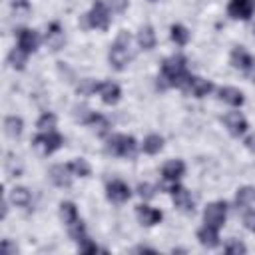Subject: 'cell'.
<instances>
[{
	"label": "cell",
	"instance_id": "obj_27",
	"mask_svg": "<svg viewBox=\"0 0 255 255\" xmlns=\"http://www.w3.org/2000/svg\"><path fill=\"white\" fill-rule=\"evenodd\" d=\"M60 215H62V219H64V223H66V225H70V223H74L76 219H80L76 205H74V203H70V201H64V203L60 205Z\"/></svg>",
	"mask_w": 255,
	"mask_h": 255
},
{
	"label": "cell",
	"instance_id": "obj_34",
	"mask_svg": "<svg viewBox=\"0 0 255 255\" xmlns=\"http://www.w3.org/2000/svg\"><path fill=\"white\" fill-rule=\"evenodd\" d=\"M243 223H245V227H247L249 231L255 233V209L245 211V215H243Z\"/></svg>",
	"mask_w": 255,
	"mask_h": 255
},
{
	"label": "cell",
	"instance_id": "obj_6",
	"mask_svg": "<svg viewBox=\"0 0 255 255\" xmlns=\"http://www.w3.org/2000/svg\"><path fill=\"white\" fill-rule=\"evenodd\" d=\"M225 217H227V203L225 201H213L203 211V221L211 227H217V229L225 223Z\"/></svg>",
	"mask_w": 255,
	"mask_h": 255
},
{
	"label": "cell",
	"instance_id": "obj_20",
	"mask_svg": "<svg viewBox=\"0 0 255 255\" xmlns=\"http://www.w3.org/2000/svg\"><path fill=\"white\" fill-rule=\"evenodd\" d=\"M72 171L68 169V165H54L50 169V179L58 185V187H68L72 183Z\"/></svg>",
	"mask_w": 255,
	"mask_h": 255
},
{
	"label": "cell",
	"instance_id": "obj_10",
	"mask_svg": "<svg viewBox=\"0 0 255 255\" xmlns=\"http://www.w3.org/2000/svg\"><path fill=\"white\" fill-rule=\"evenodd\" d=\"M38 44H40V38H38V34H36L34 30L22 28V30L18 32V48H20L22 52L32 54V52L38 50Z\"/></svg>",
	"mask_w": 255,
	"mask_h": 255
},
{
	"label": "cell",
	"instance_id": "obj_39",
	"mask_svg": "<svg viewBox=\"0 0 255 255\" xmlns=\"http://www.w3.org/2000/svg\"><path fill=\"white\" fill-rule=\"evenodd\" d=\"M149 2H155V0H149Z\"/></svg>",
	"mask_w": 255,
	"mask_h": 255
},
{
	"label": "cell",
	"instance_id": "obj_35",
	"mask_svg": "<svg viewBox=\"0 0 255 255\" xmlns=\"http://www.w3.org/2000/svg\"><path fill=\"white\" fill-rule=\"evenodd\" d=\"M78 247H80V251H84V253H94V251H98V245H96V243H92L88 237H86L84 241H80V243H78Z\"/></svg>",
	"mask_w": 255,
	"mask_h": 255
},
{
	"label": "cell",
	"instance_id": "obj_11",
	"mask_svg": "<svg viewBox=\"0 0 255 255\" xmlns=\"http://www.w3.org/2000/svg\"><path fill=\"white\" fill-rule=\"evenodd\" d=\"M96 92L100 94L102 102H104V104H108V106L118 104V100H120V96H122L120 86H118V84H114V82H102V84H98Z\"/></svg>",
	"mask_w": 255,
	"mask_h": 255
},
{
	"label": "cell",
	"instance_id": "obj_25",
	"mask_svg": "<svg viewBox=\"0 0 255 255\" xmlns=\"http://www.w3.org/2000/svg\"><path fill=\"white\" fill-rule=\"evenodd\" d=\"M253 201H255V187H251V185H245V187L237 189V195H235V203H237L239 207H247V205H251Z\"/></svg>",
	"mask_w": 255,
	"mask_h": 255
},
{
	"label": "cell",
	"instance_id": "obj_9",
	"mask_svg": "<svg viewBox=\"0 0 255 255\" xmlns=\"http://www.w3.org/2000/svg\"><path fill=\"white\" fill-rule=\"evenodd\" d=\"M106 195L114 203H124V201H128L131 197V191H129L128 183H124L120 179H114V181H110L106 185Z\"/></svg>",
	"mask_w": 255,
	"mask_h": 255
},
{
	"label": "cell",
	"instance_id": "obj_5",
	"mask_svg": "<svg viewBox=\"0 0 255 255\" xmlns=\"http://www.w3.org/2000/svg\"><path fill=\"white\" fill-rule=\"evenodd\" d=\"M88 18V26L92 28H98V30H106L110 26V10L108 6L102 2V0H96L90 14L86 16Z\"/></svg>",
	"mask_w": 255,
	"mask_h": 255
},
{
	"label": "cell",
	"instance_id": "obj_19",
	"mask_svg": "<svg viewBox=\"0 0 255 255\" xmlns=\"http://www.w3.org/2000/svg\"><path fill=\"white\" fill-rule=\"evenodd\" d=\"M84 122H86L88 126H92L94 131H96L98 135H106L108 129H110V122H108V118H104L102 114H96V112H90L88 118H84Z\"/></svg>",
	"mask_w": 255,
	"mask_h": 255
},
{
	"label": "cell",
	"instance_id": "obj_12",
	"mask_svg": "<svg viewBox=\"0 0 255 255\" xmlns=\"http://www.w3.org/2000/svg\"><path fill=\"white\" fill-rule=\"evenodd\" d=\"M223 122H225L227 129H229V133H231V135H235V137L243 135V133H245V129H247V120H245L239 112H229V114L223 118Z\"/></svg>",
	"mask_w": 255,
	"mask_h": 255
},
{
	"label": "cell",
	"instance_id": "obj_26",
	"mask_svg": "<svg viewBox=\"0 0 255 255\" xmlns=\"http://www.w3.org/2000/svg\"><path fill=\"white\" fill-rule=\"evenodd\" d=\"M4 129L10 137H18L22 133V120L18 116H8L4 120Z\"/></svg>",
	"mask_w": 255,
	"mask_h": 255
},
{
	"label": "cell",
	"instance_id": "obj_8",
	"mask_svg": "<svg viewBox=\"0 0 255 255\" xmlns=\"http://www.w3.org/2000/svg\"><path fill=\"white\" fill-rule=\"evenodd\" d=\"M169 193H171V197H173V205L179 209V211H183V213H191L193 211V197H191V193L185 189V187H181V185H171L169 187Z\"/></svg>",
	"mask_w": 255,
	"mask_h": 255
},
{
	"label": "cell",
	"instance_id": "obj_1",
	"mask_svg": "<svg viewBox=\"0 0 255 255\" xmlns=\"http://www.w3.org/2000/svg\"><path fill=\"white\" fill-rule=\"evenodd\" d=\"M187 72V60L181 54H173L163 60L161 64V74H159V86L161 88H185L189 80Z\"/></svg>",
	"mask_w": 255,
	"mask_h": 255
},
{
	"label": "cell",
	"instance_id": "obj_18",
	"mask_svg": "<svg viewBox=\"0 0 255 255\" xmlns=\"http://www.w3.org/2000/svg\"><path fill=\"white\" fill-rule=\"evenodd\" d=\"M219 100H223L225 104H229V106H233V108H239V106H243V102H245L243 92L237 90V88H231V86H225V88L219 90Z\"/></svg>",
	"mask_w": 255,
	"mask_h": 255
},
{
	"label": "cell",
	"instance_id": "obj_21",
	"mask_svg": "<svg viewBox=\"0 0 255 255\" xmlns=\"http://www.w3.org/2000/svg\"><path fill=\"white\" fill-rule=\"evenodd\" d=\"M64 32H62V28L56 24V22H52L50 26H48V32H46V42H48V46L52 48V50H60L62 46H64Z\"/></svg>",
	"mask_w": 255,
	"mask_h": 255
},
{
	"label": "cell",
	"instance_id": "obj_3",
	"mask_svg": "<svg viewBox=\"0 0 255 255\" xmlns=\"http://www.w3.org/2000/svg\"><path fill=\"white\" fill-rule=\"evenodd\" d=\"M135 139L131 135H126V133H116L108 139V145L106 149L112 153V155H118V157H131L135 153Z\"/></svg>",
	"mask_w": 255,
	"mask_h": 255
},
{
	"label": "cell",
	"instance_id": "obj_16",
	"mask_svg": "<svg viewBox=\"0 0 255 255\" xmlns=\"http://www.w3.org/2000/svg\"><path fill=\"white\" fill-rule=\"evenodd\" d=\"M197 239L203 247L207 249H213L219 245V233H217V227H211V225H203L199 231H197Z\"/></svg>",
	"mask_w": 255,
	"mask_h": 255
},
{
	"label": "cell",
	"instance_id": "obj_28",
	"mask_svg": "<svg viewBox=\"0 0 255 255\" xmlns=\"http://www.w3.org/2000/svg\"><path fill=\"white\" fill-rule=\"evenodd\" d=\"M171 40H173L177 46H185L187 40H189V32H187V28L181 26V24H173V26H171Z\"/></svg>",
	"mask_w": 255,
	"mask_h": 255
},
{
	"label": "cell",
	"instance_id": "obj_32",
	"mask_svg": "<svg viewBox=\"0 0 255 255\" xmlns=\"http://www.w3.org/2000/svg\"><path fill=\"white\" fill-rule=\"evenodd\" d=\"M137 195L143 197V199H151V197L155 195V189H153V185H149V183H139V185H137Z\"/></svg>",
	"mask_w": 255,
	"mask_h": 255
},
{
	"label": "cell",
	"instance_id": "obj_4",
	"mask_svg": "<svg viewBox=\"0 0 255 255\" xmlns=\"http://www.w3.org/2000/svg\"><path fill=\"white\" fill-rule=\"evenodd\" d=\"M62 143H64V137H62L58 131H54V129H50V131H42V133H38V135L34 137V147H36L42 155H50V153H54L56 149L62 147Z\"/></svg>",
	"mask_w": 255,
	"mask_h": 255
},
{
	"label": "cell",
	"instance_id": "obj_23",
	"mask_svg": "<svg viewBox=\"0 0 255 255\" xmlns=\"http://www.w3.org/2000/svg\"><path fill=\"white\" fill-rule=\"evenodd\" d=\"M10 201L14 205H18V207H28L32 203V195H30V191L26 187H14L10 191Z\"/></svg>",
	"mask_w": 255,
	"mask_h": 255
},
{
	"label": "cell",
	"instance_id": "obj_7",
	"mask_svg": "<svg viewBox=\"0 0 255 255\" xmlns=\"http://www.w3.org/2000/svg\"><path fill=\"white\" fill-rule=\"evenodd\" d=\"M227 12L235 20H249L255 12V0H229Z\"/></svg>",
	"mask_w": 255,
	"mask_h": 255
},
{
	"label": "cell",
	"instance_id": "obj_30",
	"mask_svg": "<svg viewBox=\"0 0 255 255\" xmlns=\"http://www.w3.org/2000/svg\"><path fill=\"white\" fill-rule=\"evenodd\" d=\"M26 52H22L20 48H14L12 52H10V56H8V62H10V66L12 68H16V70H22L24 68V64H26Z\"/></svg>",
	"mask_w": 255,
	"mask_h": 255
},
{
	"label": "cell",
	"instance_id": "obj_38",
	"mask_svg": "<svg viewBox=\"0 0 255 255\" xmlns=\"http://www.w3.org/2000/svg\"><path fill=\"white\" fill-rule=\"evenodd\" d=\"M135 251H147V253H155L153 249H149V247H135Z\"/></svg>",
	"mask_w": 255,
	"mask_h": 255
},
{
	"label": "cell",
	"instance_id": "obj_22",
	"mask_svg": "<svg viewBox=\"0 0 255 255\" xmlns=\"http://www.w3.org/2000/svg\"><path fill=\"white\" fill-rule=\"evenodd\" d=\"M137 44L139 48L143 50H151L155 46V32L151 26H143L139 32H137Z\"/></svg>",
	"mask_w": 255,
	"mask_h": 255
},
{
	"label": "cell",
	"instance_id": "obj_2",
	"mask_svg": "<svg viewBox=\"0 0 255 255\" xmlns=\"http://www.w3.org/2000/svg\"><path fill=\"white\" fill-rule=\"evenodd\" d=\"M129 42H131L129 34L128 32H120L118 38H116V42L112 44V48H110V64L116 70H124L128 66V62L131 58V54H129Z\"/></svg>",
	"mask_w": 255,
	"mask_h": 255
},
{
	"label": "cell",
	"instance_id": "obj_33",
	"mask_svg": "<svg viewBox=\"0 0 255 255\" xmlns=\"http://www.w3.org/2000/svg\"><path fill=\"white\" fill-rule=\"evenodd\" d=\"M223 249H225L227 253H245V251H247V247H245L243 243H239V241H229Z\"/></svg>",
	"mask_w": 255,
	"mask_h": 255
},
{
	"label": "cell",
	"instance_id": "obj_37",
	"mask_svg": "<svg viewBox=\"0 0 255 255\" xmlns=\"http://www.w3.org/2000/svg\"><path fill=\"white\" fill-rule=\"evenodd\" d=\"M245 147H247L249 151H255V133H251V135L245 137Z\"/></svg>",
	"mask_w": 255,
	"mask_h": 255
},
{
	"label": "cell",
	"instance_id": "obj_29",
	"mask_svg": "<svg viewBox=\"0 0 255 255\" xmlns=\"http://www.w3.org/2000/svg\"><path fill=\"white\" fill-rule=\"evenodd\" d=\"M68 169L72 171V175H80V177H88L90 175V163L86 159H74L68 163Z\"/></svg>",
	"mask_w": 255,
	"mask_h": 255
},
{
	"label": "cell",
	"instance_id": "obj_13",
	"mask_svg": "<svg viewBox=\"0 0 255 255\" xmlns=\"http://www.w3.org/2000/svg\"><path fill=\"white\" fill-rule=\"evenodd\" d=\"M185 90H187L191 96H195V98H203V96H207V94L213 90V84L207 82V80H203V78L189 76V80H187V84H185Z\"/></svg>",
	"mask_w": 255,
	"mask_h": 255
},
{
	"label": "cell",
	"instance_id": "obj_15",
	"mask_svg": "<svg viewBox=\"0 0 255 255\" xmlns=\"http://www.w3.org/2000/svg\"><path fill=\"white\" fill-rule=\"evenodd\" d=\"M231 64H233L237 70H241V72H249V70L253 68V58L247 54L245 48L237 46V48H233V52H231Z\"/></svg>",
	"mask_w": 255,
	"mask_h": 255
},
{
	"label": "cell",
	"instance_id": "obj_17",
	"mask_svg": "<svg viewBox=\"0 0 255 255\" xmlns=\"http://www.w3.org/2000/svg\"><path fill=\"white\" fill-rule=\"evenodd\" d=\"M185 171V163L181 159H171L161 167V175L165 181H177Z\"/></svg>",
	"mask_w": 255,
	"mask_h": 255
},
{
	"label": "cell",
	"instance_id": "obj_36",
	"mask_svg": "<svg viewBox=\"0 0 255 255\" xmlns=\"http://www.w3.org/2000/svg\"><path fill=\"white\" fill-rule=\"evenodd\" d=\"M112 12H124L128 8V0H110Z\"/></svg>",
	"mask_w": 255,
	"mask_h": 255
},
{
	"label": "cell",
	"instance_id": "obj_14",
	"mask_svg": "<svg viewBox=\"0 0 255 255\" xmlns=\"http://www.w3.org/2000/svg\"><path fill=\"white\" fill-rule=\"evenodd\" d=\"M135 215H137L139 223H141V225H147V227L159 223L161 217H163L159 209H153V207H149V205H137V207H135Z\"/></svg>",
	"mask_w": 255,
	"mask_h": 255
},
{
	"label": "cell",
	"instance_id": "obj_31",
	"mask_svg": "<svg viewBox=\"0 0 255 255\" xmlns=\"http://www.w3.org/2000/svg\"><path fill=\"white\" fill-rule=\"evenodd\" d=\"M54 126H56V116H54V114L46 112V114L40 116V120H38L40 131H50V129H54Z\"/></svg>",
	"mask_w": 255,
	"mask_h": 255
},
{
	"label": "cell",
	"instance_id": "obj_24",
	"mask_svg": "<svg viewBox=\"0 0 255 255\" xmlns=\"http://www.w3.org/2000/svg\"><path fill=\"white\" fill-rule=\"evenodd\" d=\"M161 147H163V137L157 135V133H151V135H147V137L143 139V151L149 153V155L159 153Z\"/></svg>",
	"mask_w": 255,
	"mask_h": 255
}]
</instances>
